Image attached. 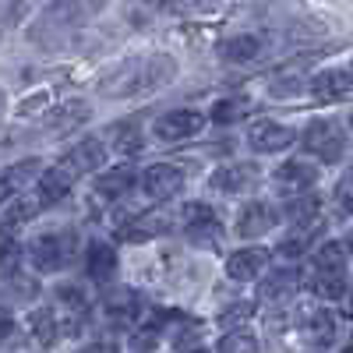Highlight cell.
Listing matches in <instances>:
<instances>
[{
	"label": "cell",
	"instance_id": "1",
	"mask_svg": "<svg viewBox=\"0 0 353 353\" xmlns=\"http://www.w3.org/2000/svg\"><path fill=\"white\" fill-rule=\"evenodd\" d=\"M176 61L170 53H141V57H128V61L113 64L99 74L96 92L106 99H128V96H141L163 88L166 81L176 78Z\"/></svg>",
	"mask_w": 353,
	"mask_h": 353
},
{
	"label": "cell",
	"instance_id": "2",
	"mask_svg": "<svg viewBox=\"0 0 353 353\" xmlns=\"http://www.w3.org/2000/svg\"><path fill=\"white\" fill-rule=\"evenodd\" d=\"M301 145L304 152L318 156V163H339L343 159V149H346V134H343V124L332 121V117H318L311 121L301 134Z\"/></svg>",
	"mask_w": 353,
	"mask_h": 353
},
{
	"label": "cell",
	"instance_id": "3",
	"mask_svg": "<svg viewBox=\"0 0 353 353\" xmlns=\"http://www.w3.org/2000/svg\"><path fill=\"white\" fill-rule=\"evenodd\" d=\"M78 248V233L74 230H61V233H43L28 244V261L36 265V272H57L71 261Z\"/></svg>",
	"mask_w": 353,
	"mask_h": 353
},
{
	"label": "cell",
	"instance_id": "4",
	"mask_svg": "<svg viewBox=\"0 0 353 353\" xmlns=\"http://www.w3.org/2000/svg\"><path fill=\"white\" fill-rule=\"evenodd\" d=\"M181 226L188 233V241L198 244V248H216L223 241V223H219V212L205 201H188L181 209Z\"/></svg>",
	"mask_w": 353,
	"mask_h": 353
},
{
	"label": "cell",
	"instance_id": "5",
	"mask_svg": "<svg viewBox=\"0 0 353 353\" xmlns=\"http://www.w3.org/2000/svg\"><path fill=\"white\" fill-rule=\"evenodd\" d=\"M201 128H205V113H198V110H166L163 117H156L152 134H156L159 141L173 145V141L194 138Z\"/></svg>",
	"mask_w": 353,
	"mask_h": 353
},
{
	"label": "cell",
	"instance_id": "6",
	"mask_svg": "<svg viewBox=\"0 0 353 353\" xmlns=\"http://www.w3.org/2000/svg\"><path fill=\"white\" fill-rule=\"evenodd\" d=\"M106 145L99 141V138H85V141H78L71 152H64L61 156V163H57V170H64L71 181H78V176H85V173H96V170H103L106 166Z\"/></svg>",
	"mask_w": 353,
	"mask_h": 353
},
{
	"label": "cell",
	"instance_id": "7",
	"mask_svg": "<svg viewBox=\"0 0 353 353\" xmlns=\"http://www.w3.org/2000/svg\"><path fill=\"white\" fill-rule=\"evenodd\" d=\"M173 226V212L166 209H152V212H138L128 223L117 226V241H128V244H145L152 237H163V233Z\"/></svg>",
	"mask_w": 353,
	"mask_h": 353
},
{
	"label": "cell",
	"instance_id": "8",
	"mask_svg": "<svg viewBox=\"0 0 353 353\" xmlns=\"http://www.w3.org/2000/svg\"><path fill=\"white\" fill-rule=\"evenodd\" d=\"M293 128L279 124V121H269V117H261V121H251L248 128V145L261 156H276V152H286L293 145Z\"/></svg>",
	"mask_w": 353,
	"mask_h": 353
},
{
	"label": "cell",
	"instance_id": "9",
	"mask_svg": "<svg viewBox=\"0 0 353 353\" xmlns=\"http://www.w3.org/2000/svg\"><path fill=\"white\" fill-rule=\"evenodd\" d=\"M318 173L321 170L311 166V163H304V159H286V163H279L272 170V184H276V191L297 198V194H307L318 184Z\"/></svg>",
	"mask_w": 353,
	"mask_h": 353
},
{
	"label": "cell",
	"instance_id": "10",
	"mask_svg": "<svg viewBox=\"0 0 353 353\" xmlns=\"http://www.w3.org/2000/svg\"><path fill=\"white\" fill-rule=\"evenodd\" d=\"M141 191L149 194L152 201H166V198L184 191V173L176 166H170V163H152L149 170L141 173Z\"/></svg>",
	"mask_w": 353,
	"mask_h": 353
},
{
	"label": "cell",
	"instance_id": "11",
	"mask_svg": "<svg viewBox=\"0 0 353 353\" xmlns=\"http://www.w3.org/2000/svg\"><path fill=\"white\" fill-rule=\"evenodd\" d=\"M297 329L301 336L311 343V346H329L336 339V318L325 311V307H297Z\"/></svg>",
	"mask_w": 353,
	"mask_h": 353
},
{
	"label": "cell",
	"instance_id": "12",
	"mask_svg": "<svg viewBox=\"0 0 353 353\" xmlns=\"http://www.w3.org/2000/svg\"><path fill=\"white\" fill-rule=\"evenodd\" d=\"M103 311H106L110 321H117V325H131V321H138L145 314V301L131 286H113L103 297Z\"/></svg>",
	"mask_w": 353,
	"mask_h": 353
},
{
	"label": "cell",
	"instance_id": "13",
	"mask_svg": "<svg viewBox=\"0 0 353 353\" xmlns=\"http://www.w3.org/2000/svg\"><path fill=\"white\" fill-rule=\"evenodd\" d=\"M46 170H43V159H18L14 166H8L4 173H0V205L4 201H11V198H21V191L32 184V181H39Z\"/></svg>",
	"mask_w": 353,
	"mask_h": 353
},
{
	"label": "cell",
	"instance_id": "14",
	"mask_svg": "<svg viewBox=\"0 0 353 353\" xmlns=\"http://www.w3.org/2000/svg\"><path fill=\"white\" fill-rule=\"evenodd\" d=\"M279 223V212H276V205L272 201H248L244 209H241V216H237V233L241 237H248V241H254V237H265L272 226Z\"/></svg>",
	"mask_w": 353,
	"mask_h": 353
},
{
	"label": "cell",
	"instance_id": "15",
	"mask_svg": "<svg viewBox=\"0 0 353 353\" xmlns=\"http://www.w3.org/2000/svg\"><path fill=\"white\" fill-rule=\"evenodd\" d=\"M254 181H258V170L251 163H226V166H216V173L209 176V191H216V194H244Z\"/></svg>",
	"mask_w": 353,
	"mask_h": 353
},
{
	"label": "cell",
	"instance_id": "16",
	"mask_svg": "<svg viewBox=\"0 0 353 353\" xmlns=\"http://www.w3.org/2000/svg\"><path fill=\"white\" fill-rule=\"evenodd\" d=\"M297 286H301L297 269H272L269 276L258 283V301H261V304H276V307H283V304L293 301Z\"/></svg>",
	"mask_w": 353,
	"mask_h": 353
},
{
	"label": "cell",
	"instance_id": "17",
	"mask_svg": "<svg viewBox=\"0 0 353 353\" xmlns=\"http://www.w3.org/2000/svg\"><path fill=\"white\" fill-rule=\"evenodd\" d=\"M117 269H121V258H117V251L106 241H92V244L85 248V272H88V279H92V283L110 286L113 276H117Z\"/></svg>",
	"mask_w": 353,
	"mask_h": 353
},
{
	"label": "cell",
	"instance_id": "18",
	"mask_svg": "<svg viewBox=\"0 0 353 353\" xmlns=\"http://www.w3.org/2000/svg\"><path fill=\"white\" fill-rule=\"evenodd\" d=\"M307 88L318 103H336V99H346L353 92V74L343 71V68H325L311 78Z\"/></svg>",
	"mask_w": 353,
	"mask_h": 353
},
{
	"label": "cell",
	"instance_id": "19",
	"mask_svg": "<svg viewBox=\"0 0 353 353\" xmlns=\"http://www.w3.org/2000/svg\"><path fill=\"white\" fill-rule=\"evenodd\" d=\"M265 261H269V251L265 248H237L226 258V276L233 283H251V279L261 276Z\"/></svg>",
	"mask_w": 353,
	"mask_h": 353
},
{
	"label": "cell",
	"instance_id": "20",
	"mask_svg": "<svg viewBox=\"0 0 353 353\" xmlns=\"http://www.w3.org/2000/svg\"><path fill=\"white\" fill-rule=\"evenodd\" d=\"M134 181H138V176H134L131 166H110V170H103V173L96 176V194L106 198V201H117V198L131 194Z\"/></svg>",
	"mask_w": 353,
	"mask_h": 353
},
{
	"label": "cell",
	"instance_id": "21",
	"mask_svg": "<svg viewBox=\"0 0 353 353\" xmlns=\"http://www.w3.org/2000/svg\"><path fill=\"white\" fill-rule=\"evenodd\" d=\"M88 121V106L85 103H64V106H57L53 113H50V121H46V134H71V131H78L81 124Z\"/></svg>",
	"mask_w": 353,
	"mask_h": 353
},
{
	"label": "cell",
	"instance_id": "22",
	"mask_svg": "<svg viewBox=\"0 0 353 353\" xmlns=\"http://www.w3.org/2000/svg\"><path fill=\"white\" fill-rule=\"evenodd\" d=\"M261 50H265V39L258 32H241V36H233L219 46L223 61H230V64H248L254 57H261Z\"/></svg>",
	"mask_w": 353,
	"mask_h": 353
},
{
	"label": "cell",
	"instance_id": "23",
	"mask_svg": "<svg viewBox=\"0 0 353 353\" xmlns=\"http://www.w3.org/2000/svg\"><path fill=\"white\" fill-rule=\"evenodd\" d=\"M314 233H321V219L318 223H311V226H290V233L276 244V254H283V258H301L304 251H314L318 244H314Z\"/></svg>",
	"mask_w": 353,
	"mask_h": 353
},
{
	"label": "cell",
	"instance_id": "24",
	"mask_svg": "<svg viewBox=\"0 0 353 353\" xmlns=\"http://www.w3.org/2000/svg\"><path fill=\"white\" fill-rule=\"evenodd\" d=\"M71 188H74V181L64 173V170H57V166H50L43 176H39V191H36V198L43 201V209L46 205H57V201H64L68 194H71Z\"/></svg>",
	"mask_w": 353,
	"mask_h": 353
},
{
	"label": "cell",
	"instance_id": "25",
	"mask_svg": "<svg viewBox=\"0 0 353 353\" xmlns=\"http://www.w3.org/2000/svg\"><path fill=\"white\" fill-rule=\"evenodd\" d=\"M318 212H321V198L314 191L290 198L286 209H283V216H286L290 226H311V223H318Z\"/></svg>",
	"mask_w": 353,
	"mask_h": 353
},
{
	"label": "cell",
	"instance_id": "26",
	"mask_svg": "<svg viewBox=\"0 0 353 353\" xmlns=\"http://www.w3.org/2000/svg\"><path fill=\"white\" fill-rule=\"evenodd\" d=\"M28 329H32V336L39 339V346H53L57 339L64 336L61 318H57L53 307H36L32 314H28Z\"/></svg>",
	"mask_w": 353,
	"mask_h": 353
},
{
	"label": "cell",
	"instance_id": "27",
	"mask_svg": "<svg viewBox=\"0 0 353 353\" xmlns=\"http://www.w3.org/2000/svg\"><path fill=\"white\" fill-rule=\"evenodd\" d=\"M39 212H43V201H39L36 194H21V198H14V201L8 205V212H4V223H0V233H11V230H18L21 223L36 219Z\"/></svg>",
	"mask_w": 353,
	"mask_h": 353
},
{
	"label": "cell",
	"instance_id": "28",
	"mask_svg": "<svg viewBox=\"0 0 353 353\" xmlns=\"http://www.w3.org/2000/svg\"><path fill=\"white\" fill-rule=\"evenodd\" d=\"M314 272H332V276H346V244H336V241H325L314 248Z\"/></svg>",
	"mask_w": 353,
	"mask_h": 353
},
{
	"label": "cell",
	"instance_id": "29",
	"mask_svg": "<svg viewBox=\"0 0 353 353\" xmlns=\"http://www.w3.org/2000/svg\"><path fill=\"white\" fill-rule=\"evenodd\" d=\"M318 301H343L350 286H346V276H332V272H311V279L304 283Z\"/></svg>",
	"mask_w": 353,
	"mask_h": 353
},
{
	"label": "cell",
	"instance_id": "30",
	"mask_svg": "<svg viewBox=\"0 0 353 353\" xmlns=\"http://www.w3.org/2000/svg\"><path fill=\"white\" fill-rule=\"evenodd\" d=\"M248 110H251V99H244V96H226V99H219V103H212V113H209V121L212 124H237L241 117H248Z\"/></svg>",
	"mask_w": 353,
	"mask_h": 353
},
{
	"label": "cell",
	"instance_id": "31",
	"mask_svg": "<svg viewBox=\"0 0 353 353\" xmlns=\"http://www.w3.org/2000/svg\"><path fill=\"white\" fill-rule=\"evenodd\" d=\"M251 318H254V307L248 301H237V304H226V311L219 314V325L226 332H237V329H248Z\"/></svg>",
	"mask_w": 353,
	"mask_h": 353
},
{
	"label": "cell",
	"instance_id": "32",
	"mask_svg": "<svg viewBox=\"0 0 353 353\" xmlns=\"http://www.w3.org/2000/svg\"><path fill=\"white\" fill-rule=\"evenodd\" d=\"M216 353H261V346H258V339L248 329H237V332H226L219 339V350Z\"/></svg>",
	"mask_w": 353,
	"mask_h": 353
},
{
	"label": "cell",
	"instance_id": "33",
	"mask_svg": "<svg viewBox=\"0 0 353 353\" xmlns=\"http://www.w3.org/2000/svg\"><path fill=\"white\" fill-rule=\"evenodd\" d=\"M117 134V152H138L141 149V131L134 124H121V128H113Z\"/></svg>",
	"mask_w": 353,
	"mask_h": 353
},
{
	"label": "cell",
	"instance_id": "34",
	"mask_svg": "<svg viewBox=\"0 0 353 353\" xmlns=\"http://www.w3.org/2000/svg\"><path fill=\"white\" fill-rule=\"evenodd\" d=\"M336 205L346 216H353V166L339 176V184H336Z\"/></svg>",
	"mask_w": 353,
	"mask_h": 353
},
{
	"label": "cell",
	"instance_id": "35",
	"mask_svg": "<svg viewBox=\"0 0 353 353\" xmlns=\"http://www.w3.org/2000/svg\"><path fill=\"white\" fill-rule=\"evenodd\" d=\"M18 261H21L18 244H4V248H0V279L18 276Z\"/></svg>",
	"mask_w": 353,
	"mask_h": 353
},
{
	"label": "cell",
	"instance_id": "36",
	"mask_svg": "<svg viewBox=\"0 0 353 353\" xmlns=\"http://www.w3.org/2000/svg\"><path fill=\"white\" fill-rule=\"evenodd\" d=\"M8 283L14 286V297H18V301H32L36 293H39V283H36V279H21V276H11Z\"/></svg>",
	"mask_w": 353,
	"mask_h": 353
},
{
	"label": "cell",
	"instance_id": "37",
	"mask_svg": "<svg viewBox=\"0 0 353 353\" xmlns=\"http://www.w3.org/2000/svg\"><path fill=\"white\" fill-rule=\"evenodd\" d=\"M152 350H156V332L141 329V332L134 336V353H152Z\"/></svg>",
	"mask_w": 353,
	"mask_h": 353
},
{
	"label": "cell",
	"instance_id": "38",
	"mask_svg": "<svg viewBox=\"0 0 353 353\" xmlns=\"http://www.w3.org/2000/svg\"><path fill=\"white\" fill-rule=\"evenodd\" d=\"M78 353H121V346L110 343V339H99V343H88V346L78 350Z\"/></svg>",
	"mask_w": 353,
	"mask_h": 353
},
{
	"label": "cell",
	"instance_id": "39",
	"mask_svg": "<svg viewBox=\"0 0 353 353\" xmlns=\"http://www.w3.org/2000/svg\"><path fill=\"white\" fill-rule=\"evenodd\" d=\"M11 332H14V318L4 311V314H0V346H4V343L11 339Z\"/></svg>",
	"mask_w": 353,
	"mask_h": 353
},
{
	"label": "cell",
	"instance_id": "40",
	"mask_svg": "<svg viewBox=\"0 0 353 353\" xmlns=\"http://www.w3.org/2000/svg\"><path fill=\"white\" fill-rule=\"evenodd\" d=\"M343 314H346V318H353V290L343 297Z\"/></svg>",
	"mask_w": 353,
	"mask_h": 353
},
{
	"label": "cell",
	"instance_id": "41",
	"mask_svg": "<svg viewBox=\"0 0 353 353\" xmlns=\"http://www.w3.org/2000/svg\"><path fill=\"white\" fill-rule=\"evenodd\" d=\"M4 106H8V96H4V88H0V113H4Z\"/></svg>",
	"mask_w": 353,
	"mask_h": 353
},
{
	"label": "cell",
	"instance_id": "42",
	"mask_svg": "<svg viewBox=\"0 0 353 353\" xmlns=\"http://www.w3.org/2000/svg\"><path fill=\"white\" fill-rule=\"evenodd\" d=\"M346 254H353V233H350V237H346Z\"/></svg>",
	"mask_w": 353,
	"mask_h": 353
},
{
	"label": "cell",
	"instance_id": "43",
	"mask_svg": "<svg viewBox=\"0 0 353 353\" xmlns=\"http://www.w3.org/2000/svg\"><path fill=\"white\" fill-rule=\"evenodd\" d=\"M343 353H353V339H350V343H346V346H343Z\"/></svg>",
	"mask_w": 353,
	"mask_h": 353
},
{
	"label": "cell",
	"instance_id": "44",
	"mask_svg": "<svg viewBox=\"0 0 353 353\" xmlns=\"http://www.w3.org/2000/svg\"><path fill=\"white\" fill-rule=\"evenodd\" d=\"M194 353H212V350H205V346H201V350H194Z\"/></svg>",
	"mask_w": 353,
	"mask_h": 353
},
{
	"label": "cell",
	"instance_id": "45",
	"mask_svg": "<svg viewBox=\"0 0 353 353\" xmlns=\"http://www.w3.org/2000/svg\"><path fill=\"white\" fill-rule=\"evenodd\" d=\"M350 128H353V113H350Z\"/></svg>",
	"mask_w": 353,
	"mask_h": 353
},
{
	"label": "cell",
	"instance_id": "46",
	"mask_svg": "<svg viewBox=\"0 0 353 353\" xmlns=\"http://www.w3.org/2000/svg\"><path fill=\"white\" fill-rule=\"evenodd\" d=\"M0 36H4V28H0Z\"/></svg>",
	"mask_w": 353,
	"mask_h": 353
}]
</instances>
